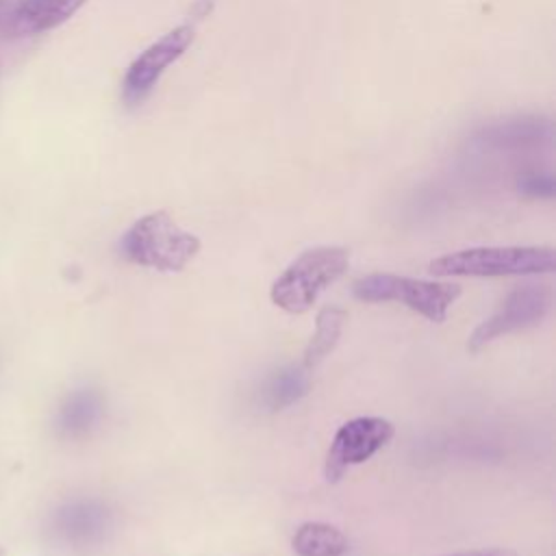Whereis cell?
Listing matches in <instances>:
<instances>
[{
  "label": "cell",
  "mask_w": 556,
  "mask_h": 556,
  "mask_svg": "<svg viewBox=\"0 0 556 556\" xmlns=\"http://www.w3.org/2000/svg\"><path fill=\"white\" fill-rule=\"evenodd\" d=\"M350 265V252L339 245H317L304 250L287 269L271 282V302L291 313L302 315L313 308L317 298L337 282Z\"/></svg>",
  "instance_id": "cell-3"
},
{
  "label": "cell",
  "mask_w": 556,
  "mask_h": 556,
  "mask_svg": "<svg viewBox=\"0 0 556 556\" xmlns=\"http://www.w3.org/2000/svg\"><path fill=\"white\" fill-rule=\"evenodd\" d=\"M345 311L337 308V306H326L317 313L315 319V332L304 350V367H315L317 363H321L339 343L341 332H343V324H345Z\"/></svg>",
  "instance_id": "cell-14"
},
{
  "label": "cell",
  "mask_w": 556,
  "mask_h": 556,
  "mask_svg": "<svg viewBox=\"0 0 556 556\" xmlns=\"http://www.w3.org/2000/svg\"><path fill=\"white\" fill-rule=\"evenodd\" d=\"M517 189L530 198H552L556 191L554 176L547 172H528L519 178Z\"/></svg>",
  "instance_id": "cell-15"
},
{
  "label": "cell",
  "mask_w": 556,
  "mask_h": 556,
  "mask_svg": "<svg viewBox=\"0 0 556 556\" xmlns=\"http://www.w3.org/2000/svg\"><path fill=\"white\" fill-rule=\"evenodd\" d=\"M352 291L363 302H400L434 324L445 321L447 311L460 298V287L454 282L408 278L387 271L358 278Z\"/></svg>",
  "instance_id": "cell-4"
},
{
  "label": "cell",
  "mask_w": 556,
  "mask_h": 556,
  "mask_svg": "<svg viewBox=\"0 0 556 556\" xmlns=\"http://www.w3.org/2000/svg\"><path fill=\"white\" fill-rule=\"evenodd\" d=\"M445 556H519L513 549L504 547H489V549H469V552H456V554H445Z\"/></svg>",
  "instance_id": "cell-16"
},
{
  "label": "cell",
  "mask_w": 556,
  "mask_h": 556,
  "mask_svg": "<svg viewBox=\"0 0 556 556\" xmlns=\"http://www.w3.org/2000/svg\"><path fill=\"white\" fill-rule=\"evenodd\" d=\"M113 530V510L100 497H72L61 502L48 517L50 539L70 552L100 547Z\"/></svg>",
  "instance_id": "cell-5"
},
{
  "label": "cell",
  "mask_w": 556,
  "mask_h": 556,
  "mask_svg": "<svg viewBox=\"0 0 556 556\" xmlns=\"http://www.w3.org/2000/svg\"><path fill=\"white\" fill-rule=\"evenodd\" d=\"M395 434V428L384 417H354L345 421L332 437L324 460V476L337 482L350 467L367 463Z\"/></svg>",
  "instance_id": "cell-6"
},
{
  "label": "cell",
  "mask_w": 556,
  "mask_h": 556,
  "mask_svg": "<svg viewBox=\"0 0 556 556\" xmlns=\"http://www.w3.org/2000/svg\"><path fill=\"white\" fill-rule=\"evenodd\" d=\"M87 0H22L2 20L7 37H28L67 22Z\"/></svg>",
  "instance_id": "cell-10"
},
{
  "label": "cell",
  "mask_w": 556,
  "mask_h": 556,
  "mask_svg": "<svg viewBox=\"0 0 556 556\" xmlns=\"http://www.w3.org/2000/svg\"><path fill=\"white\" fill-rule=\"evenodd\" d=\"M119 252L126 261L141 267L180 271L200 252V239L180 228L167 211H152L124 232Z\"/></svg>",
  "instance_id": "cell-2"
},
{
  "label": "cell",
  "mask_w": 556,
  "mask_h": 556,
  "mask_svg": "<svg viewBox=\"0 0 556 556\" xmlns=\"http://www.w3.org/2000/svg\"><path fill=\"white\" fill-rule=\"evenodd\" d=\"M556 252L549 245H489L467 248L430 261L428 271L439 278H500L549 274Z\"/></svg>",
  "instance_id": "cell-1"
},
{
  "label": "cell",
  "mask_w": 556,
  "mask_h": 556,
  "mask_svg": "<svg viewBox=\"0 0 556 556\" xmlns=\"http://www.w3.org/2000/svg\"><path fill=\"white\" fill-rule=\"evenodd\" d=\"M195 37L193 26L182 24L150 43L126 70L122 80V96L128 104H139L156 87L163 72L178 61Z\"/></svg>",
  "instance_id": "cell-8"
},
{
  "label": "cell",
  "mask_w": 556,
  "mask_h": 556,
  "mask_svg": "<svg viewBox=\"0 0 556 556\" xmlns=\"http://www.w3.org/2000/svg\"><path fill=\"white\" fill-rule=\"evenodd\" d=\"M552 308V291L545 285L515 287L500 308L484 319L467 339V350L478 352L491 341L539 324Z\"/></svg>",
  "instance_id": "cell-7"
},
{
  "label": "cell",
  "mask_w": 556,
  "mask_h": 556,
  "mask_svg": "<svg viewBox=\"0 0 556 556\" xmlns=\"http://www.w3.org/2000/svg\"><path fill=\"white\" fill-rule=\"evenodd\" d=\"M291 547L298 556H345L348 536L324 521H304L298 526L291 539Z\"/></svg>",
  "instance_id": "cell-13"
},
{
  "label": "cell",
  "mask_w": 556,
  "mask_h": 556,
  "mask_svg": "<svg viewBox=\"0 0 556 556\" xmlns=\"http://www.w3.org/2000/svg\"><path fill=\"white\" fill-rule=\"evenodd\" d=\"M4 20V0H0V24Z\"/></svg>",
  "instance_id": "cell-17"
},
{
  "label": "cell",
  "mask_w": 556,
  "mask_h": 556,
  "mask_svg": "<svg viewBox=\"0 0 556 556\" xmlns=\"http://www.w3.org/2000/svg\"><path fill=\"white\" fill-rule=\"evenodd\" d=\"M106 413L102 391L93 387H80L70 391L54 415V430L61 439L80 441L98 430Z\"/></svg>",
  "instance_id": "cell-9"
},
{
  "label": "cell",
  "mask_w": 556,
  "mask_h": 556,
  "mask_svg": "<svg viewBox=\"0 0 556 556\" xmlns=\"http://www.w3.org/2000/svg\"><path fill=\"white\" fill-rule=\"evenodd\" d=\"M311 389V374L304 365H285L274 369L258 387L256 400L263 410L278 413L300 402Z\"/></svg>",
  "instance_id": "cell-11"
},
{
  "label": "cell",
  "mask_w": 556,
  "mask_h": 556,
  "mask_svg": "<svg viewBox=\"0 0 556 556\" xmlns=\"http://www.w3.org/2000/svg\"><path fill=\"white\" fill-rule=\"evenodd\" d=\"M552 126L539 117H519L506 119L486 126L480 132V143L489 148H521V146H536L541 141H549Z\"/></svg>",
  "instance_id": "cell-12"
}]
</instances>
